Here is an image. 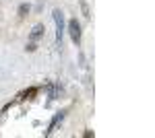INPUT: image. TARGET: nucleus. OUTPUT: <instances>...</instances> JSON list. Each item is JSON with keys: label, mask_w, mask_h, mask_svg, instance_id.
I'll return each mask as SVG.
<instances>
[{"label": "nucleus", "mask_w": 155, "mask_h": 138, "mask_svg": "<svg viewBox=\"0 0 155 138\" xmlns=\"http://www.w3.org/2000/svg\"><path fill=\"white\" fill-rule=\"evenodd\" d=\"M52 17H54V23H56V41L60 43L62 35H64V29H66V25H64V12L60 11V8H54Z\"/></svg>", "instance_id": "1"}, {"label": "nucleus", "mask_w": 155, "mask_h": 138, "mask_svg": "<svg viewBox=\"0 0 155 138\" xmlns=\"http://www.w3.org/2000/svg\"><path fill=\"white\" fill-rule=\"evenodd\" d=\"M66 29H68V33H71V39L79 46V43H81V23H79L77 19H71L68 25H66Z\"/></svg>", "instance_id": "2"}, {"label": "nucleus", "mask_w": 155, "mask_h": 138, "mask_svg": "<svg viewBox=\"0 0 155 138\" xmlns=\"http://www.w3.org/2000/svg\"><path fill=\"white\" fill-rule=\"evenodd\" d=\"M64 115H66V111L62 109V111H58V114H54V117H52V122H50V126H48V130H46V136H50L54 130H56V126H58L60 122L64 120Z\"/></svg>", "instance_id": "3"}, {"label": "nucleus", "mask_w": 155, "mask_h": 138, "mask_svg": "<svg viewBox=\"0 0 155 138\" xmlns=\"http://www.w3.org/2000/svg\"><path fill=\"white\" fill-rule=\"evenodd\" d=\"M44 33H46V27H44L41 23H37L35 27L31 29V33H29V37H31V39H39V37H41Z\"/></svg>", "instance_id": "4"}, {"label": "nucleus", "mask_w": 155, "mask_h": 138, "mask_svg": "<svg viewBox=\"0 0 155 138\" xmlns=\"http://www.w3.org/2000/svg\"><path fill=\"white\" fill-rule=\"evenodd\" d=\"M37 93L35 87H31V89H27L25 93H21V99H33V95Z\"/></svg>", "instance_id": "5"}, {"label": "nucleus", "mask_w": 155, "mask_h": 138, "mask_svg": "<svg viewBox=\"0 0 155 138\" xmlns=\"http://www.w3.org/2000/svg\"><path fill=\"white\" fill-rule=\"evenodd\" d=\"M29 11H31V6H29V4H21V6H19V17L29 14Z\"/></svg>", "instance_id": "6"}, {"label": "nucleus", "mask_w": 155, "mask_h": 138, "mask_svg": "<svg viewBox=\"0 0 155 138\" xmlns=\"http://www.w3.org/2000/svg\"><path fill=\"white\" fill-rule=\"evenodd\" d=\"M81 8H83V14H85V17H89V6H87L85 2H83V4H81Z\"/></svg>", "instance_id": "7"}, {"label": "nucleus", "mask_w": 155, "mask_h": 138, "mask_svg": "<svg viewBox=\"0 0 155 138\" xmlns=\"http://www.w3.org/2000/svg\"><path fill=\"white\" fill-rule=\"evenodd\" d=\"M35 50H37L35 43H27V52H35Z\"/></svg>", "instance_id": "8"}]
</instances>
